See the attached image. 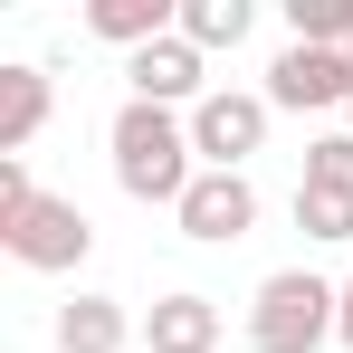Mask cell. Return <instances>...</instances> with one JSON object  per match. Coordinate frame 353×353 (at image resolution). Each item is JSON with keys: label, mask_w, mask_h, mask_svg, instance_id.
I'll use <instances>...</instances> for the list:
<instances>
[{"label": "cell", "mask_w": 353, "mask_h": 353, "mask_svg": "<svg viewBox=\"0 0 353 353\" xmlns=\"http://www.w3.org/2000/svg\"><path fill=\"white\" fill-rule=\"evenodd\" d=\"M105 143H115V181H124V201H172L181 210V191L201 181V153H191V124L172 115V105H124L115 124H105Z\"/></svg>", "instance_id": "1"}, {"label": "cell", "mask_w": 353, "mask_h": 353, "mask_svg": "<svg viewBox=\"0 0 353 353\" xmlns=\"http://www.w3.org/2000/svg\"><path fill=\"white\" fill-rule=\"evenodd\" d=\"M334 315H344V287H325L305 268H277L248 305V353H315L334 334Z\"/></svg>", "instance_id": "2"}, {"label": "cell", "mask_w": 353, "mask_h": 353, "mask_svg": "<svg viewBox=\"0 0 353 353\" xmlns=\"http://www.w3.org/2000/svg\"><path fill=\"white\" fill-rule=\"evenodd\" d=\"M0 248L19 258V268H39V277H67L86 248H96V230H86V210L77 201H19V210H0Z\"/></svg>", "instance_id": "3"}, {"label": "cell", "mask_w": 353, "mask_h": 353, "mask_svg": "<svg viewBox=\"0 0 353 353\" xmlns=\"http://www.w3.org/2000/svg\"><path fill=\"white\" fill-rule=\"evenodd\" d=\"M268 96H239V86H210L201 105H191V153H201V172H248V153L268 143Z\"/></svg>", "instance_id": "4"}, {"label": "cell", "mask_w": 353, "mask_h": 353, "mask_svg": "<svg viewBox=\"0 0 353 353\" xmlns=\"http://www.w3.org/2000/svg\"><path fill=\"white\" fill-rule=\"evenodd\" d=\"M181 239H201V248H230V239L258 230V181L248 172H201L191 191H181Z\"/></svg>", "instance_id": "5"}, {"label": "cell", "mask_w": 353, "mask_h": 353, "mask_svg": "<svg viewBox=\"0 0 353 353\" xmlns=\"http://www.w3.org/2000/svg\"><path fill=\"white\" fill-rule=\"evenodd\" d=\"M353 96V58L344 48H277V67H268V105H287V115H305V105H344Z\"/></svg>", "instance_id": "6"}, {"label": "cell", "mask_w": 353, "mask_h": 353, "mask_svg": "<svg viewBox=\"0 0 353 353\" xmlns=\"http://www.w3.org/2000/svg\"><path fill=\"white\" fill-rule=\"evenodd\" d=\"M124 77H134V96H143V105H201V96H210V86H201V48H191V39H153V48H143V58H124Z\"/></svg>", "instance_id": "7"}, {"label": "cell", "mask_w": 353, "mask_h": 353, "mask_svg": "<svg viewBox=\"0 0 353 353\" xmlns=\"http://www.w3.org/2000/svg\"><path fill=\"white\" fill-rule=\"evenodd\" d=\"M86 29L115 39L124 58H143L153 39H172V29H181V0H86Z\"/></svg>", "instance_id": "8"}, {"label": "cell", "mask_w": 353, "mask_h": 353, "mask_svg": "<svg viewBox=\"0 0 353 353\" xmlns=\"http://www.w3.org/2000/svg\"><path fill=\"white\" fill-rule=\"evenodd\" d=\"M220 344V305H210V296H163V305H153V315H143V353H210Z\"/></svg>", "instance_id": "9"}, {"label": "cell", "mask_w": 353, "mask_h": 353, "mask_svg": "<svg viewBox=\"0 0 353 353\" xmlns=\"http://www.w3.org/2000/svg\"><path fill=\"white\" fill-rule=\"evenodd\" d=\"M48 124V67H0V163H19Z\"/></svg>", "instance_id": "10"}, {"label": "cell", "mask_w": 353, "mask_h": 353, "mask_svg": "<svg viewBox=\"0 0 353 353\" xmlns=\"http://www.w3.org/2000/svg\"><path fill=\"white\" fill-rule=\"evenodd\" d=\"M134 344V315L115 296H67L58 305V353H124Z\"/></svg>", "instance_id": "11"}, {"label": "cell", "mask_w": 353, "mask_h": 353, "mask_svg": "<svg viewBox=\"0 0 353 353\" xmlns=\"http://www.w3.org/2000/svg\"><path fill=\"white\" fill-rule=\"evenodd\" d=\"M181 39L210 58V48H239L248 39V0H181Z\"/></svg>", "instance_id": "12"}, {"label": "cell", "mask_w": 353, "mask_h": 353, "mask_svg": "<svg viewBox=\"0 0 353 353\" xmlns=\"http://www.w3.org/2000/svg\"><path fill=\"white\" fill-rule=\"evenodd\" d=\"M296 48H344L353 58V0H287Z\"/></svg>", "instance_id": "13"}, {"label": "cell", "mask_w": 353, "mask_h": 353, "mask_svg": "<svg viewBox=\"0 0 353 353\" xmlns=\"http://www.w3.org/2000/svg\"><path fill=\"white\" fill-rule=\"evenodd\" d=\"M296 191H334V201H353V134L305 143V181H296Z\"/></svg>", "instance_id": "14"}, {"label": "cell", "mask_w": 353, "mask_h": 353, "mask_svg": "<svg viewBox=\"0 0 353 353\" xmlns=\"http://www.w3.org/2000/svg\"><path fill=\"white\" fill-rule=\"evenodd\" d=\"M296 230H305V239H353V201H334V191H296Z\"/></svg>", "instance_id": "15"}, {"label": "cell", "mask_w": 353, "mask_h": 353, "mask_svg": "<svg viewBox=\"0 0 353 353\" xmlns=\"http://www.w3.org/2000/svg\"><path fill=\"white\" fill-rule=\"evenodd\" d=\"M19 201H39V181H29V163H0V210H19Z\"/></svg>", "instance_id": "16"}, {"label": "cell", "mask_w": 353, "mask_h": 353, "mask_svg": "<svg viewBox=\"0 0 353 353\" xmlns=\"http://www.w3.org/2000/svg\"><path fill=\"white\" fill-rule=\"evenodd\" d=\"M334 334H344V353H353V277H344V315H334Z\"/></svg>", "instance_id": "17"}, {"label": "cell", "mask_w": 353, "mask_h": 353, "mask_svg": "<svg viewBox=\"0 0 353 353\" xmlns=\"http://www.w3.org/2000/svg\"><path fill=\"white\" fill-rule=\"evenodd\" d=\"M344 115H353V96H344Z\"/></svg>", "instance_id": "18"}]
</instances>
